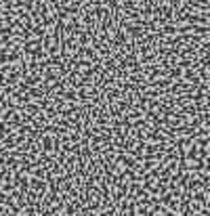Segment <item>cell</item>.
<instances>
[{
  "mask_svg": "<svg viewBox=\"0 0 210 216\" xmlns=\"http://www.w3.org/2000/svg\"><path fill=\"white\" fill-rule=\"evenodd\" d=\"M53 139H55V136H44V139H42V147H44L46 151L53 149Z\"/></svg>",
  "mask_w": 210,
  "mask_h": 216,
  "instance_id": "obj_1",
  "label": "cell"
}]
</instances>
